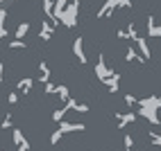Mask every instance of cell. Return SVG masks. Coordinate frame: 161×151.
Segmentation results:
<instances>
[{
  "mask_svg": "<svg viewBox=\"0 0 161 151\" xmlns=\"http://www.w3.org/2000/svg\"><path fill=\"white\" fill-rule=\"evenodd\" d=\"M77 14H80V0H73L70 5H66L64 14L59 16V23L66 27H75L77 25Z\"/></svg>",
  "mask_w": 161,
  "mask_h": 151,
  "instance_id": "cell-1",
  "label": "cell"
},
{
  "mask_svg": "<svg viewBox=\"0 0 161 151\" xmlns=\"http://www.w3.org/2000/svg\"><path fill=\"white\" fill-rule=\"evenodd\" d=\"M118 7H125V9H130L132 7V0H107V3L100 7V12H98V18L104 20V18H109L114 14V9Z\"/></svg>",
  "mask_w": 161,
  "mask_h": 151,
  "instance_id": "cell-2",
  "label": "cell"
},
{
  "mask_svg": "<svg viewBox=\"0 0 161 151\" xmlns=\"http://www.w3.org/2000/svg\"><path fill=\"white\" fill-rule=\"evenodd\" d=\"M111 72H114V70L107 68V63H104V54H100V57H98V63H95V77H98L100 81H104Z\"/></svg>",
  "mask_w": 161,
  "mask_h": 151,
  "instance_id": "cell-3",
  "label": "cell"
},
{
  "mask_svg": "<svg viewBox=\"0 0 161 151\" xmlns=\"http://www.w3.org/2000/svg\"><path fill=\"white\" fill-rule=\"evenodd\" d=\"M59 131H61V133H77V131H86V124L61 120V122H59Z\"/></svg>",
  "mask_w": 161,
  "mask_h": 151,
  "instance_id": "cell-4",
  "label": "cell"
},
{
  "mask_svg": "<svg viewBox=\"0 0 161 151\" xmlns=\"http://www.w3.org/2000/svg\"><path fill=\"white\" fill-rule=\"evenodd\" d=\"M114 117H116V126L118 128H125L127 124H134L136 122V113H114Z\"/></svg>",
  "mask_w": 161,
  "mask_h": 151,
  "instance_id": "cell-5",
  "label": "cell"
},
{
  "mask_svg": "<svg viewBox=\"0 0 161 151\" xmlns=\"http://www.w3.org/2000/svg\"><path fill=\"white\" fill-rule=\"evenodd\" d=\"M73 52H75V57H77L80 63H86V52H84V38H75L73 41Z\"/></svg>",
  "mask_w": 161,
  "mask_h": 151,
  "instance_id": "cell-6",
  "label": "cell"
},
{
  "mask_svg": "<svg viewBox=\"0 0 161 151\" xmlns=\"http://www.w3.org/2000/svg\"><path fill=\"white\" fill-rule=\"evenodd\" d=\"M134 45H136V52H141V57L147 61L150 57H152V50H150V45H147V41L143 38V36H138L136 41H134Z\"/></svg>",
  "mask_w": 161,
  "mask_h": 151,
  "instance_id": "cell-7",
  "label": "cell"
},
{
  "mask_svg": "<svg viewBox=\"0 0 161 151\" xmlns=\"http://www.w3.org/2000/svg\"><path fill=\"white\" fill-rule=\"evenodd\" d=\"M52 34H55V25L50 20H41V32H39V38L41 41H50Z\"/></svg>",
  "mask_w": 161,
  "mask_h": 151,
  "instance_id": "cell-8",
  "label": "cell"
},
{
  "mask_svg": "<svg viewBox=\"0 0 161 151\" xmlns=\"http://www.w3.org/2000/svg\"><path fill=\"white\" fill-rule=\"evenodd\" d=\"M102 83H104L111 93H118V88H120V74H118V72H111V74H109V77H107Z\"/></svg>",
  "mask_w": 161,
  "mask_h": 151,
  "instance_id": "cell-9",
  "label": "cell"
},
{
  "mask_svg": "<svg viewBox=\"0 0 161 151\" xmlns=\"http://www.w3.org/2000/svg\"><path fill=\"white\" fill-rule=\"evenodd\" d=\"M32 86H34V79L32 77H23L16 86V93H23V95H30L32 93Z\"/></svg>",
  "mask_w": 161,
  "mask_h": 151,
  "instance_id": "cell-10",
  "label": "cell"
},
{
  "mask_svg": "<svg viewBox=\"0 0 161 151\" xmlns=\"http://www.w3.org/2000/svg\"><path fill=\"white\" fill-rule=\"evenodd\" d=\"M147 34L152 36V38H159L161 36V25H157V20H154L152 14L147 16Z\"/></svg>",
  "mask_w": 161,
  "mask_h": 151,
  "instance_id": "cell-11",
  "label": "cell"
},
{
  "mask_svg": "<svg viewBox=\"0 0 161 151\" xmlns=\"http://www.w3.org/2000/svg\"><path fill=\"white\" fill-rule=\"evenodd\" d=\"M68 0H55V5H52V18H55V23L59 25V16L64 14V9H66Z\"/></svg>",
  "mask_w": 161,
  "mask_h": 151,
  "instance_id": "cell-12",
  "label": "cell"
},
{
  "mask_svg": "<svg viewBox=\"0 0 161 151\" xmlns=\"http://www.w3.org/2000/svg\"><path fill=\"white\" fill-rule=\"evenodd\" d=\"M39 81H41V83H48V81H50V66H48L46 61L39 63Z\"/></svg>",
  "mask_w": 161,
  "mask_h": 151,
  "instance_id": "cell-13",
  "label": "cell"
},
{
  "mask_svg": "<svg viewBox=\"0 0 161 151\" xmlns=\"http://www.w3.org/2000/svg\"><path fill=\"white\" fill-rule=\"evenodd\" d=\"M55 95L59 97V99H61L64 104H66V102L70 99V93H68V86H66V83H59V86H57V90H55Z\"/></svg>",
  "mask_w": 161,
  "mask_h": 151,
  "instance_id": "cell-14",
  "label": "cell"
},
{
  "mask_svg": "<svg viewBox=\"0 0 161 151\" xmlns=\"http://www.w3.org/2000/svg\"><path fill=\"white\" fill-rule=\"evenodd\" d=\"M125 61H138V63H145V59L136 52V48H127V52H125Z\"/></svg>",
  "mask_w": 161,
  "mask_h": 151,
  "instance_id": "cell-15",
  "label": "cell"
},
{
  "mask_svg": "<svg viewBox=\"0 0 161 151\" xmlns=\"http://www.w3.org/2000/svg\"><path fill=\"white\" fill-rule=\"evenodd\" d=\"M30 32V23H18V27H16V41H25V34Z\"/></svg>",
  "mask_w": 161,
  "mask_h": 151,
  "instance_id": "cell-16",
  "label": "cell"
},
{
  "mask_svg": "<svg viewBox=\"0 0 161 151\" xmlns=\"http://www.w3.org/2000/svg\"><path fill=\"white\" fill-rule=\"evenodd\" d=\"M41 3H43V5H41V7H43V14L50 18V23H52V25H57V23H55V18H52V5H55V0H41Z\"/></svg>",
  "mask_w": 161,
  "mask_h": 151,
  "instance_id": "cell-17",
  "label": "cell"
},
{
  "mask_svg": "<svg viewBox=\"0 0 161 151\" xmlns=\"http://www.w3.org/2000/svg\"><path fill=\"white\" fill-rule=\"evenodd\" d=\"M12 138H14V144H16V147H20V144L27 142V138L23 135V131H20V128H14V131H12Z\"/></svg>",
  "mask_w": 161,
  "mask_h": 151,
  "instance_id": "cell-18",
  "label": "cell"
},
{
  "mask_svg": "<svg viewBox=\"0 0 161 151\" xmlns=\"http://www.w3.org/2000/svg\"><path fill=\"white\" fill-rule=\"evenodd\" d=\"M68 111H70V108H68V106H66V104H64V106H61V108H57L55 113H52V120H55V122H61V120H64V117H66V113H68Z\"/></svg>",
  "mask_w": 161,
  "mask_h": 151,
  "instance_id": "cell-19",
  "label": "cell"
},
{
  "mask_svg": "<svg viewBox=\"0 0 161 151\" xmlns=\"http://www.w3.org/2000/svg\"><path fill=\"white\" fill-rule=\"evenodd\" d=\"M147 138H150V142H152L154 147L161 149V133H157V131H147Z\"/></svg>",
  "mask_w": 161,
  "mask_h": 151,
  "instance_id": "cell-20",
  "label": "cell"
},
{
  "mask_svg": "<svg viewBox=\"0 0 161 151\" xmlns=\"http://www.w3.org/2000/svg\"><path fill=\"white\" fill-rule=\"evenodd\" d=\"M125 34H127V38H132V41H136V38H138V32H136V25H134V23H130V25H127V29H125Z\"/></svg>",
  "mask_w": 161,
  "mask_h": 151,
  "instance_id": "cell-21",
  "label": "cell"
},
{
  "mask_svg": "<svg viewBox=\"0 0 161 151\" xmlns=\"http://www.w3.org/2000/svg\"><path fill=\"white\" fill-rule=\"evenodd\" d=\"M27 43L25 41H9V50H25Z\"/></svg>",
  "mask_w": 161,
  "mask_h": 151,
  "instance_id": "cell-22",
  "label": "cell"
},
{
  "mask_svg": "<svg viewBox=\"0 0 161 151\" xmlns=\"http://www.w3.org/2000/svg\"><path fill=\"white\" fill-rule=\"evenodd\" d=\"M5 20H7V14H3V16H0V41H3V38L7 36V27H5Z\"/></svg>",
  "mask_w": 161,
  "mask_h": 151,
  "instance_id": "cell-23",
  "label": "cell"
},
{
  "mask_svg": "<svg viewBox=\"0 0 161 151\" xmlns=\"http://www.w3.org/2000/svg\"><path fill=\"white\" fill-rule=\"evenodd\" d=\"M61 138H64V133L59 131V128H57V131H52V135H50V144H59Z\"/></svg>",
  "mask_w": 161,
  "mask_h": 151,
  "instance_id": "cell-24",
  "label": "cell"
},
{
  "mask_svg": "<svg viewBox=\"0 0 161 151\" xmlns=\"http://www.w3.org/2000/svg\"><path fill=\"white\" fill-rule=\"evenodd\" d=\"M70 111H77V113H89V104H80V102H75V106Z\"/></svg>",
  "mask_w": 161,
  "mask_h": 151,
  "instance_id": "cell-25",
  "label": "cell"
},
{
  "mask_svg": "<svg viewBox=\"0 0 161 151\" xmlns=\"http://www.w3.org/2000/svg\"><path fill=\"white\" fill-rule=\"evenodd\" d=\"M55 90H57V86L52 83V81H48V83H43V93L46 95H55Z\"/></svg>",
  "mask_w": 161,
  "mask_h": 151,
  "instance_id": "cell-26",
  "label": "cell"
},
{
  "mask_svg": "<svg viewBox=\"0 0 161 151\" xmlns=\"http://www.w3.org/2000/svg\"><path fill=\"white\" fill-rule=\"evenodd\" d=\"M3 128H12V113H7L5 115V120H3V124H0Z\"/></svg>",
  "mask_w": 161,
  "mask_h": 151,
  "instance_id": "cell-27",
  "label": "cell"
},
{
  "mask_svg": "<svg viewBox=\"0 0 161 151\" xmlns=\"http://www.w3.org/2000/svg\"><path fill=\"white\" fill-rule=\"evenodd\" d=\"M7 102L12 104V106H14V104H18V93H16V90H12V93H9V97H7Z\"/></svg>",
  "mask_w": 161,
  "mask_h": 151,
  "instance_id": "cell-28",
  "label": "cell"
},
{
  "mask_svg": "<svg viewBox=\"0 0 161 151\" xmlns=\"http://www.w3.org/2000/svg\"><path fill=\"white\" fill-rule=\"evenodd\" d=\"M136 102H138V99H136V97H134L132 93H130V95H125V104H130V106H134Z\"/></svg>",
  "mask_w": 161,
  "mask_h": 151,
  "instance_id": "cell-29",
  "label": "cell"
},
{
  "mask_svg": "<svg viewBox=\"0 0 161 151\" xmlns=\"http://www.w3.org/2000/svg\"><path fill=\"white\" fill-rule=\"evenodd\" d=\"M3 79H5V63H0V83H3Z\"/></svg>",
  "mask_w": 161,
  "mask_h": 151,
  "instance_id": "cell-30",
  "label": "cell"
},
{
  "mask_svg": "<svg viewBox=\"0 0 161 151\" xmlns=\"http://www.w3.org/2000/svg\"><path fill=\"white\" fill-rule=\"evenodd\" d=\"M18 151H30V142H25V144H20V147H18Z\"/></svg>",
  "mask_w": 161,
  "mask_h": 151,
  "instance_id": "cell-31",
  "label": "cell"
},
{
  "mask_svg": "<svg viewBox=\"0 0 161 151\" xmlns=\"http://www.w3.org/2000/svg\"><path fill=\"white\" fill-rule=\"evenodd\" d=\"M3 14H7V9H5V7H0V16H3Z\"/></svg>",
  "mask_w": 161,
  "mask_h": 151,
  "instance_id": "cell-32",
  "label": "cell"
},
{
  "mask_svg": "<svg viewBox=\"0 0 161 151\" xmlns=\"http://www.w3.org/2000/svg\"><path fill=\"white\" fill-rule=\"evenodd\" d=\"M159 124H161V113H159Z\"/></svg>",
  "mask_w": 161,
  "mask_h": 151,
  "instance_id": "cell-33",
  "label": "cell"
},
{
  "mask_svg": "<svg viewBox=\"0 0 161 151\" xmlns=\"http://www.w3.org/2000/svg\"><path fill=\"white\" fill-rule=\"evenodd\" d=\"M0 3H5V0H0Z\"/></svg>",
  "mask_w": 161,
  "mask_h": 151,
  "instance_id": "cell-34",
  "label": "cell"
}]
</instances>
